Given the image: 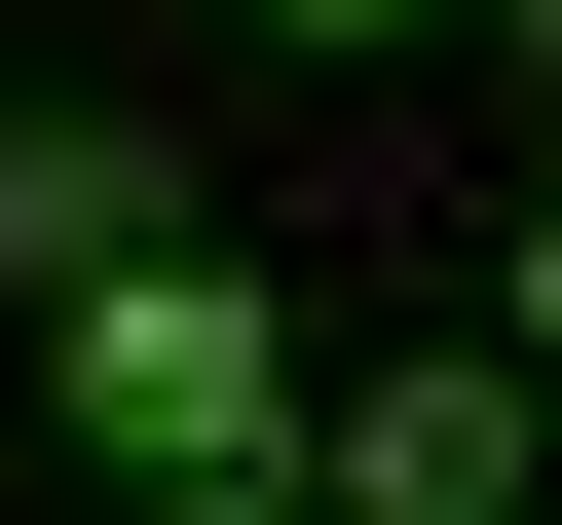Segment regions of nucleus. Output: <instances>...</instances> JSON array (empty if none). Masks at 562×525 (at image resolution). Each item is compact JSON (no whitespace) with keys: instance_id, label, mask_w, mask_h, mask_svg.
I'll list each match as a JSON object with an SVG mask.
<instances>
[{"instance_id":"4","label":"nucleus","mask_w":562,"mask_h":525,"mask_svg":"<svg viewBox=\"0 0 562 525\" xmlns=\"http://www.w3.org/2000/svg\"><path fill=\"white\" fill-rule=\"evenodd\" d=\"M262 38H413V0H262Z\"/></svg>"},{"instance_id":"1","label":"nucleus","mask_w":562,"mask_h":525,"mask_svg":"<svg viewBox=\"0 0 562 525\" xmlns=\"http://www.w3.org/2000/svg\"><path fill=\"white\" fill-rule=\"evenodd\" d=\"M38 376H76V450H113V488H262V450H338L225 225H150V262H76V301H38Z\"/></svg>"},{"instance_id":"5","label":"nucleus","mask_w":562,"mask_h":525,"mask_svg":"<svg viewBox=\"0 0 562 525\" xmlns=\"http://www.w3.org/2000/svg\"><path fill=\"white\" fill-rule=\"evenodd\" d=\"M525 338H562V188H525Z\"/></svg>"},{"instance_id":"3","label":"nucleus","mask_w":562,"mask_h":525,"mask_svg":"<svg viewBox=\"0 0 562 525\" xmlns=\"http://www.w3.org/2000/svg\"><path fill=\"white\" fill-rule=\"evenodd\" d=\"M338 488H375V525H487V488H525V376H487V338H450V376H338Z\"/></svg>"},{"instance_id":"2","label":"nucleus","mask_w":562,"mask_h":525,"mask_svg":"<svg viewBox=\"0 0 562 525\" xmlns=\"http://www.w3.org/2000/svg\"><path fill=\"white\" fill-rule=\"evenodd\" d=\"M150 225H188L150 113H0V301H76V262H150Z\"/></svg>"},{"instance_id":"6","label":"nucleus","mask_w":562,"mask_h":525,"mask_svg":"<svg viewBox=\"0 0 562 525\" xmlns=\"http://www.w3.org/2000/svg\"><path fill=\"white\" fill-rule=\"evenodd\" d=\"M525 76H562V0H525Z\"/></svg>"}]
</instances>
